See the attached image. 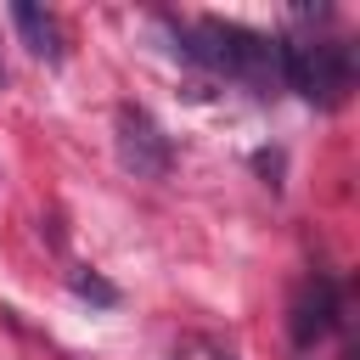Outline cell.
Masks as SVG:
<instances>
[{
	"mask_svg": "<svg viewBox=\"0 0 360 360\" xmlns=\"http://www.w3.org/2000/svg\"><path fill=\"white\" fill-rule=\"evenodd\" d=\"M112 146H118V163L135 174V180H163L174 169V146L163 135V124L146 112V107H118L112 112Z\"/></svg>",
	"mask_w": 360,
	"mask_h": 360,
	"instance_id": "obj_2",
	"label": "cell"
},
{
	"mask_svg": "<svg viewBox=\"0 0 360 360\" xmlns=\"http://www.w3.org/2000/svg\"><path fill=\"white\" fill-rule=\"evenodd\" d=\"M68 287H73L79 298H90V304H118V287H112V281H101L96 270H73V276H68Z\"/></svg>",
	"mask_w": 360,
	"mask_h": 360,
	"instance_id": "obj_5",
	"label": "cell"
},
{
	"mask_svg": "<svg viewBox=\"0 0 360 360\" xmlns=\"http://www.w3.org/2000/svg\"><path fill=\"white\" fill-rule=\"evenodd\" d=\"M11 22H17L22 45H28L39 62H62V22H56L51 11H39V6L17 0V6H11Z\"/></svg>",
	"mask_w": 360,
	"mask_h": 360,
	"instance_id": "obj_4",
	"label": "cell"
},
{
	"mask_svg": "<svg viewBox=\"0 0 360 360\" xmlns=\"http://www.w3.org/2000/svg\"><path fill=\"white\" fill-rule=\"evenodd\" d=\"M281 84L315 107H338L354 90V45L349 39H276Z\"/></svg>",
	"mask_w": 360,
	"mask_h": 360,
	"instance_id": "obj_1",
	"label": "cell"
},
{
	"mask_svg": "<svg viewBox=\"0 0 360 360\" xmlns=\"http://www.w3.org/2000/svg\"><path fill=\"white\" fill-rule=\"evenodd\" d=\"M349 309H343V292L332 276H304L298 292H292V309H287V332H292V354H309L332 326H343Z\"/></svg>",
	"mask_w": 360,
	"mask_h": 360,
	"instance_id": "obj_3",
	"label": "cell"
},
{
	"mask_svg": "<svg viewBox=\"0 0 360 360\" xmlns=\"http://www.w3.org/2000/svg\"><path fill=\"white\" fill-rule=\"evenodd\" d=\"M214 360H236V354H214Z\"/></svg>",
	"mask_w": 360,
	"mask_h": 360,
	"instance_id": "obj_7",
	"label": "cell"
},
{
	"mask_svg": "<svg viewBox=\"0 0 360 360\" xmlns=\"http://www.w3.org/2000/svg\"><path fill=\"white\" fill-rule=\"evenodd\" d=\"M0 90H6V62H0Z\"/></svg>",
	"mask_w": 360,
	"mask_h": 360,
	"instance_id": "obj_6",
	"label": "cell"
}]
</instances>
